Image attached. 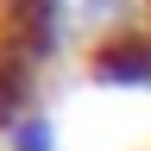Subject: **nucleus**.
<instances>
[{"mask_svg":"<svg viewBox=\"0 0 151 151\" xmlns=\"http://www.w3.org/2000/svg\"><path fill=\"white\" fill-rule=\"evenodd\" d=\"M88 76L101 88H151V25L120 32L101 50H88Z\"/></svg>","mask_w":151,"mask_h":151,"instance_id":"obj_2","label":"nucleus"},{"mask_svg":"<svg viewBox=\"0 0 151 151\" xmlns=\"http://www.w3.org/2000/svg\"><path fill=\"white\" fill-rule=\"evenodd\" d=\"M151 25V0H0V38L32 63L101 50L107 38Z\"/></svg>","mask_w":151,"mask_h":151,"instance_id":"obj_1","label":"nucleus"},{"mask_svg":"<svg viewBox=\"0 0 151 151\" xmlns=\"http://www.w3.org/2000/svg\"><path fill=\"white\" fill-rule=\"evenodd\" d=\"M0 145H6V151H57V120L38 107V113H25L19 126L0 132Z\"/></svg>","mask_w":151,"mask_h":151,"instance_id":"obj_4","label":"nucleus"},{"mask_svg":"<svg viewBox=\"0 0 151 151\" xmlns=\"http://www.w3.org/2000/svg\"><path fill=\"white\" fill-rule=\"evenodd\" d=\"M38 88H44V63H32L25 50H13L0 38V132L38 113Z\"/></svg>","mask_w":151,"mask_h":151,"instance_id":"obj_3","label":"nucleus"}]
</instances>
